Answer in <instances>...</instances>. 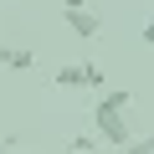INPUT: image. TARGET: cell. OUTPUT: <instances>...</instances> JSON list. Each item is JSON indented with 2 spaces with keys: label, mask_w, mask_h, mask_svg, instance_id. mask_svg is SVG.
Here are the masks:
<instances>
[{
  "label": "cell",
  "mask_w": 154,
  "mask_h": 154,
  "mask_svg": "<svg viewBox=\"0 0 154 154\" xmlns=\"http://www.w3.org/2000/svg\"><path fill=\"white\" fill-rule=\"evenodd\" d=\"M128 103H134V93H123V88H108L98 103H93V134L103 139V144H113V149H123V144H134V123H128Z\"/></svg>",
  "instance_id": "cell-1"
},
{
  "label": "cell",
  "mask_w": 154,
  "mask_h": 154,
  "mask_svg": "<svg viewBox=\"0 0 154 154\" xmlns=\"http://www.w3.org/2000/svg\"><path fill=\"white\" fill-rule=\"evenodd\" d=\"M57 88H103V67L98 62H72V67H57Z\"/></svg>",
  "instance_id": "cell-2"
},
{
  "label": "cell",
  "mask_w": 154,
  "mask_h": 154,
  "mask_svg": "<svg viewBox=\"0 0 154 154\" xmlns=\"http://www.w3.org/2000/svg\"><path fill=\"white\" fill-rule=\"evenodd\" d=\"M62 16H67V31H72V36H82V41H98L103 21L93 16V5H67Z\"/></svg>",
  "instance_id": "cell-3"
},
{
  "label": "cell",
  "mask_w": 154,
  "mask_h": 154,
  "mask_svg": "<svg viewBox=\"0 0 154 154\" xmlns=\"http://www.w3.org/2000/svg\"><path fill=\"white\" fill-rule=\"evenodd\" d=\"M123 154H154V134H134V144H123Z\"/></svg>",
  "instance_id": "cell-4"
},
{
  "label": "cell",
  "mask_w": 154,
  "mask_h": 154,
  "mask_svg": "<svg viewBox=\"0 0 154 154\" xmlns=\"http://www.w3.org/2000/svg\"><path fill=\"white\" fill-rule=\"evenodd\" d=\"M11 67H16V72H31V67H36V51H16Z\"/></svg>",
  "instance_id": "cell-5"
},
{
  "label": "cell",
  "mask_w": 154,
  "mask_h": 154,
  "mask_svg": "<svg viewBox=\"0 0 154 154\" xmlns=\"http://www.w3.org/2000/svg\"><path fill=\"white\" fill-rule=\"evenodd\" d=\"M139 36H144V46H154V21H144V26H139Z\"/></svg>",
  "instance_id": "cell-6"
},
{
  "label": "cell",
  "mask_w": 154,
  "mask_h": 154,
  "mask_svg": "<svg viewBox=\"0 0 154 154\" xmlns=\"http://www.w3.org/2000/svg\"><path fill=\"white\" fill-rule=\"evenodd\" d=\"M11 57H16V51H11V46H0V67H11Z\"/></svg>",
  "instance_id": "cell-7"
},
{
  "label": "cell",
  "mask_w": 154,
  "mask_h": 154,
  "mask_svg": "<svg viewBox=\"0 0 154 154\" xmlns=\"http://www.w3.org/2000/svg\"><path fill=\"white\" fill-rule=\"evenodd\" d=\"M67 5H93V0H62V11H67Z\"/></svg>",
  "instance_id": "cell-8"
},
{
  "label": "cell",
  "mask_w": 154,
  "mask_h": 154,
  "mask_svg": "<svg viewBox=\"0 0 154 154\" xmlns=\"http://www.w3.org/2000/svg\"><path fill=\"white\" fill-rule=\"evenodd\" d=\"M0 154H26V149H11V144H5V149H0Z\"/></svg>",
  "instance_id": "cell-9"
}]
</instances>
